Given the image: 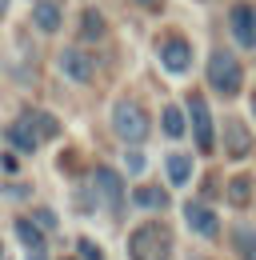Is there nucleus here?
<instances>
[{
  "label": "nucleus",
  "mask_w": 256,
  "mask_h": 260,
  "mask_svg": "<svg viewBox=\"0 0 256 260\" xmlns=\"http://www.w3.org/2000/svg\"><path fill=\"white\" fill-rule=\"evenodd\" d=\"M128 256L132 260H168L172 256V232L160 224V220H148V224L132 228V236H128Z\"/></svg>",
  "instance_id": "f257e3e1"
},
{
  "label": "nucleus",
  "mask_w": 256,
  "mask_h": 260,
  "mask_svg": "<svg viewBox=\"0 0 256 260\" xmlns=\"http://www.w3.org/2000/svg\"><path fill=\"white\" fill-rule=\"evenodd\" d=\"M208 84H212L220 96H236V92H240L244 68H240V60H236L228 48H216V52L208 56Z\"/></svg>",
  "instance_id": "f03ea898"
},
{
  "label": "nucleus",
  "mask_w": 256,
  "mask_h": 260,
  "mask_svg": "<svg viewBox=\"0 0 256 260\" xmlns=\"http://www.w3.org/2000/svg\"><path fill=\"white\" fill-rule=\"evenodd\" d=\"M148 128H152V120H148V112L136 100H116V108H112V132L124 144H140L148 136Z\"/></svg>",
  "instance_id": "7ed1b4c3"
},
{
  "label": "nucleus",
  "mask_w": 256,
  "mask_h": 260,
  "mask_svg": "<svg viewBox=\"0 0 256 260\" xmlns=\"http://www.w3.org/2000/svg\"><path fill=\"white\" fill-rule=\"evenodd\" d=\"M92 192L108 212H120V208H124V180H120L112 168H104V164L92 172Z\"/></svg>",
  "instance_id": "20e7f679"
},
{
  "label": "nucleus",
  "mask_w": 256,
  "mask_h": 260,
  "mask_svg": "<svg viewBox=\"0 0 256 260\" xmlns=\"http://www.w3.org/2000/svg\"><path fill=\"white\" fill-rule=\"evenodd\" d=\"M184 112L192 116L196 148H200V152H212V112H208V100L200 96V92H188V100H184Z\"/></svg>",
  "instance_id": "39448f33"
},
{
  "label": "nucleus",
  "mask_w": 256,
  "mask_h": 260,
  "mask_svg": "<svg viewBox=\"0 0 256 260\" xmlns=\"http://www.w3.org/2000/svg\"><path fill=\"white\" fill-rule=\"evenodd\" d=\"M56 64H60V72L68 80H76V84H88L96 76V60H92V52H84V48H64L60 56H56Z\"/></svg>",
  "instance_id": "423d86ee"
},
{
  "label": "nucleus",
  "mask_w": 256,
  "mask_h": 260,
  "mask_svg": "<svg viewBox=\"0 0 256 260\" xmlns=\"http://www.w3.org/2000/svg\"><path fill=\"white\" fill-rule=\"evenodd\" d=\"M228 24H232V36L240 40V48H252L256 52V8L252 4H232Z\"/></svg>",
  "instance_id": "0eeeda50"
},
{
  "label": "nucleus",
  "mask_w": 256,
  "mask_h": 260,
  "mask_svg": "<svg viewBox=\"0 0 256 260\" xmlns=\"http://www.w3.org/2000/svg\"><path fill=\"white\" fill-rule=\"evenodd\" d=\"M160 64L168 68V72H188L192 64V48H188V40L184 36H168V40H160Z\"/></svg>",
  "instance_id": "6e6552de"
},
{
  "label": "nucleus",
  "mask_w": 256,
  "mask_h": 260,
  "mask_svg": "<svg viewBox=\"0 0 256 260\" xmlns=\"http://www.w3.org/2000/svg\"><path fill=\"white\" fill-rule=\"evenodd\" d=\"M224 152L232 156V160H244L248 152H252V132L244 128V120H224Z\"/></svg>",
  "instance_id": "1a4fd4ad"
},
{
  "label": "nucleus",
  "mask_w": 256,
  "mask_h": 260,
  "mask_svg": "<svg viewBox=\"0 0 256 260\" xmlns=\"http://www.w3.org/2000/svg\"><path fill=\"white\" fill-rule=\"evenodd\" d=\"M8 144H12L16 152H36V148H40V132L32 124V112L16 116V120L8 124Z\"/></svg>",
  "instance_id": "9d476101"
},
{
  "label": "nucleus",
  "mask_w": 256,
  "mask_h": 260,
  "mask_svg": "<svg viewBox=\"0 0 256 260\" xmlns=\"http://www.w3.org/2000/svg\"><path fill=\"white\" fill-rule=\"evenodd\" d=\"M184 224H188L192 232H200V236H216V232H220L216 212H212L208 204H200V200H188V204H184Z\"/></svg>",
  "instance_id": "9b49d317"
},
{
  "label": "nucleus",
  "mask_w": 256,
  "mask_h": 260,
  "mask_svg": "<svg viewBox=\"0 0 256 260\" xmlns=\"http://www.w3.org/2000/svg\"><path fill=\"white\" fill-rule=\"evenodd\" d=\"M32 24H36L40 32H56V28H60V4H56V0H36Z\"/></svg>",
  "instance_id": "f8f14e48"
},
{
  "label": "nucleus",
  "mask_w": 256,
  "mask_h": 260,
  "mask_svg": "<svg viewBox=\"0 0 256 260\" xmlns=\"http://www.w3.org/2000/svg\"><path fill=\"white\" fill-rule=\"evenodd\" d=\"M224 200L232 208H248V200H252V176H232L228 188H224Z\"/></svg>",
  "instance_id": "ddd939ff"
},
{
  "label": "nucleus",
  "mask_w": 256,
  "mask_h": 260,
  "mask_svg": "<svg viewBox=\"0 0 256 260\" xmlns=\"http://www.w3.org/2000/svg\"><path fill=\"white\" fill-rule=\"evenodd\" d=\"M232 248H236L244 260H256V228L236 224V228H232Z\"/></svg>",
  "instance_id": "4468645a"
},
{
  "label": "nucleus",
  "mask_w": 256,
  "mask_h": 260,
  "mask_svg": "<svg viewBox=\"0 0 256 260\" xmlns=\"http://www.w3.org/2000/svg\"><path fill=\"white\" fill-rule=\"evenodd\" d=\"M132 200H136L140 208H156V212L168 208V192H164V188H152V184H140V188L132 192Z\"/></svg>",
  "instance_id": "2eb2a0df"
},
{
  "label": "nucleus",
  "mask_w": 256,
  "mask_h": 260,
  "mask_svg": "<svg viewBox=\"0 0 256 260\" xmlns=\"http://www.w3.org/2000/svg\"><path fill=\"white\" fill-rule=\"evenodd\" d=\"M168 180H172L176 188H184V184L192 180V160H188V156H180V152L168 156Z\"/></svg>",
  "instance_id": "dca6fc26"
},
{
  "label": "nucleus",
  "mask_w": 256,
  "mask_h": 260,
  "mask_svg": "<svg viewBox=\"0 0 256 260\" xmlns=\"http://www.w3.org/2000/svg\"><path fill=\"white\" fill-rule=\"evenodd\" d=\"M16 236L28 244V252H44V232L32 224V220H16Z\"/></svg>",
  "instance_id": "f3484780"
},
{
  "label": "nucleus",
  "mask_w": 256,
  "mask_h": 260,
  "mask_svg": "<svg viewBox=\"0 0 256 260\" xmlns=\"http://www.w3.org/2000/svg\"><path fill=\"white\" fill-rule=\"evenodd\" d=\"M80 36H84V40L104 36V16H100L96 8H84V12H80Z\"/></svg>",
  "instance_id": "a211bd4d"
},
{
  "label": "nucleus",
  "mask_w": 256,
  "mask_h": 260,
  "mask_svg": "<svg viewBox=\"0 0 256 260\" xmlns=\"http://www.w3.org/2000/svg\"><path fill=\"white\" fill-rule=\"evenodd\" d=\"M32 124H36V132H40V140L60 136V120H56L52 112H32Z\"/></svg>",
  "instance_id": "6ab92c4d"
},
{
  "label": "nucleus",
  "mask_w": 256,
  "mask_h": 260,
  "mask_svg": "<svg viewBox=\"0 0 256 260\" xmlns=\"http://www.w3.org/2000/svg\"><path fill=\"white\" fill-rule=\"evenodd\" d=\"M160 124H164V132H168V136L176 140V136H184V112H180L176 104H168V108H164V120H160Z\"/></svg>",
  "instance_id": "aec40b11"
},
{
  "label": "nucleus",
  "mask_w": 256,
  "mask_h": 260,
  "mask_svg": "<svg viewBox=\"0 0 256 260\" xmlns=\"http://www.w3.org/2000/svg\"><path fill=\"white\" fill-rule=\"evenodd\" d=\"M76 248H80V256H84V260H104L100 244H96V240H88V236H84V240H76Z\"/></svg>",
  "instance_id": "412c9836"
},
{
  "label": "nucleus",
  "mask_w": 256,
  "mask_h": 260,
  "mask_svg": "<svg viewBox=\"0 0 256 260\" xmlns=\"http://www.w3.org/2000/svg\"><path fill=\"white\" fill-rule=\"evenodd\" d=\"M32 220H36V228L44 232V228H56V212H52V208H36Z\"/></svg>",
  "instance_id": "4be33fe9"
},
{
  "label": "nucleus",
  "mask_w": 256,
  "mask_h": 260,
  "mask_svg": "<svg viewBox=\"0 0 256 260\" xmlns=\"http://www.w3.org/2000/svg\"><path fill=\"white\" fill-rule=\"evenodd\" d=\"M144 168V156L140 152H128V172H140Z\"/></svg>",
  "instance_id": "5701e85b"
},
{
  "label": "nucleus",
  "mask_w": 256,
  "mask_h": 260,
  "mask_svg": "<svg viewBox=\"0 0 256 260\" xmlns=\"http://www.w3.org/2000/svg\"><path fill=\"white\" fill-rule=\"evenodd\" d=\"M140 4H144V8H152V12H160V4H164V0H140Z\"/></svg>",
  "instance_id": "b1692460"
},
{
  "label": "nucleus",
  "mask_w": 256,
  "mask_h": 260,
  "mask_svg": "<svg viewBox=\"0 0 256 260\" xmlns=\"http://www.w3.org/2000/svg\"><path fill=\"white\" fill-rule=\"evenodd\" d=\"M28 260H48V256H44V252H28Z\"/></svg>",
  "instance_id": "393cba45"
},
{
  "label": "nucleus",
  "mask_w": 256,
  "mask_h": 260,
  "mask_svg": "<svg viewBox=\"0 0 256 260\" xmlns=\"http://www.w3.org/2000/svg\"><path fill=\"white\" fill-rule=\"evenodd\" d=\"M4 12H8V0H0V16H4Z\"/></svg>",
  "instance_id": "a878e982"
},
{
  "label": "nucleus",
  "mask_w": 256,
  "mask_h": 260,
  "mask_svg": "<svg viewBox=\"0 0 256 260\" xmlns=\"http://www.w3.org/2000/svg\"><path fill=\"white\" fill-rule=\"evenodd\" d=\"M252 116H256V92H252Z\"/></svg>",
  "instance_id": "bb28decb"
},
{
  "label": "nucleus",
  "mask_w": 256,
  "mask_h": 260,
  "mask_svg": "<svg viewBox=\"0 0 256 260\" xmlns=\"http://www.w3.org/2000/svg\"><path fill=\"white\" fill-rule=\"evenodd\" d=\"M0 260H4V248H0Z\"/></svg>",
  "instance_id": "cd10ccee"
}]
</instances>
